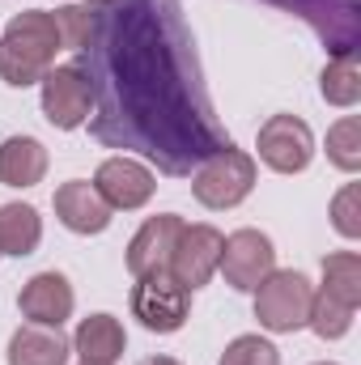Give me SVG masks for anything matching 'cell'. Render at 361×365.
I'll list each match as a JSON object with an SVG mask.
<instances>
[{
  "label": "cell",
  "instance_id": "1",
  "mask_svg": "<svg viewBox=\"0 0 361 365\" xmlns=\"http://www.w3.org/2000/svg\"><path fill=\"white\" fill-rule=\"evenodd\" d=\"M86 9L90 34L77 68L93 90V140L136 149L162 175H191L234 145L213 115L179 0H86Z\"/></svg>",
  "mask_w": 361,
  "mask_h": 365
},
{
  "label": "cell",
  "instance_id": "2",
  "mask_svg": "<svg viewBox=\"0 0 361 365\" xmlns=\"http://www.w3.org/2000/svg\"><path fill=\"white\" fill-rule=\"evenodd\" d=\"M60 51H64V38H60L56 13L21 9L9 17L0 34V81L13 90H30L47 77V68H56Z\"/></svg>",
  "mask_w": 361,
  "mask_h": 365
},
{
  "label": "cell",
  "instance_id": "3",
  "mask_svg": "<svg viewBox=\"0 0 361 365\" xmlns=\"http://www.w3.org/2000/svg\"><path fill=\"white\" fill-rule=\"evenodd\" d=\"M260 179V166L247 149L238 145H225L217 153H208L195 170H191V195L213 208V212H225V208H238Z\"/></svg>",
  "mask_w": 361,
  "mask_h": 365
},
{
  "label": "cell",
  "instance_id": "4",
  "mask_svg": "<svg viewBox=\"0 0 361 365\" xmlns=\"http://www.w3.org/2000/svg\"><path fill=\"white\" fill-rule=\"evenodd\" d=\"M310 302H315L310 276L293 272V268H272L268 280L255 289V319L272 336H293L306 327Z\"/></svg>",
  "mask_w": 361,
  "mask_h": 365
},
{
  "label": "cell",
  "instance_id": "5",
  "mask_svg": "<svg viewBox=\"0 0 361 365\" xmlns=\"http://www.w3.org/2000/svg\"><path fill=\"white\" fill-rule=\"evenodd\" d=\"M128 306H132V319H141L145 331L175 336L191 319V289H183L171 272H149V276H136Z\"/></svg>",
  "mask_w": 361,
  "mask_h": 365
},
{
  "label": "cell",
  "instance_id": "6",
  "mask_svg": "<svg viewBox=\"0 0 361 365\" xmlns=\"http://www.w3.org/2000/svg\"><path fill=\"white\" fill-rule=\"evenodd\" d=\"M39 106H43V119L60 132H77L86 128L93 110V90L86 81V73L77 64H56L47 68V77L39 81Z\"/></svg>",
  "mask_w": 361,
  "mask_h": 365
},
{
  "label": "cell",
  "instance_id": "7",
  "mask_svg": "<svg viewBox=\"0 0 361 365\" xmlns=\"http://www.w3.org/2000/svg\"><path fill=\"white\" fill-rule=\"evenodd\" d=\"M255 149H260V162L268 170H276V175H302L315 162V132L298 115H272V119L260 123Z\"/></svg>",
  "mask_w": 361,
  "mask_h": 365
},
{
  "label": "cell",
  "instance_id": "8",
  "mask_svg": "<svg viewBox=\"0 0 361 365\" xmlns=\"http://www.w3.org/2000/svg\"><path fill=\"white\" fill-rule=\"evenodd\" d=\"M276 268V247L264 230H234L225 242H221V264L217 272L225 276L230 289L238 293H255L268 272Z\"/></svg>",
  "mask_w": 361,
  "mask_h": 365
},
{
  "label": "cell",
  "instance_id": "9",
  "mask_svg": "<svg viewBox=\"0 0 361 365\" xmlns=\"http://www.w3.org/2000/svg\"><path fill=\"white\" fill-rule=\"evenodd\" d=\"M221 242L225 234L208 221H195V225H183L179 230V242L171 251V268L166 272L179 280L183 289H204L213 276H217V264H221Z\"/></svg>",
  "mask_w": 361,
  "mask_h": 365
},
{
  "label": "cell",
  "instance_id": "10",
  "mask_svg": "<svg viewBox=\"0 0 361 365\" xmlns=\"http://www.w3.org/2000/svg\"><path fill=\"white\" fill-rule=\"evenodd\" d=\"M93 191L106 200L111 212H136V208H145V204L153 200L158 175H153L145 162L119 153V158H106V162L93 170Z\"/></svg>",
  "mask_w": 361,
  "mask_h": 365
},
{
  "label": "cell",
  "instance_id": "11",
  "mask_svg": "<svg viewBox=\"0 0 361 365\" xmlns=\"http://www.w3.org/2000/svg\"><path fill=\"white\" fill-rule=\"evenodd\" d=\"M73 306H77V293L68 284L64 272H39L30 276L17 293V310L26 323H39V327H64L73 319Z\"/></svg>",
  "mask_w": 361,
  "mask_h": 365
},
{
  "label": "cell",
  "instance_id": "12",
  "mask_svg": "<svg viewBox=\"0 0 361 365\" xmlns=\"http://www.w3.org/2000/svg\"><path fill=\"white\" fill-rule=\"evenodd\" d=\"M179 230H183L179 212H158V217H149V221L132 234V242H128V255H123L128 272L132 276L166 272V268H171V251H175V242H179Z\"/></svg>",
  "mask_w": 361,
  "mask_h": 365
},
{
  "label": "cell",
  "instance_id": "13",
  "mask_svg": "<svg viewBox=\"0 0 361 365\" xmlns=\"http://www.w3.org/2000/svg\"><path fill=\"white\" fill-rule=\"evenodd\" d=\"M51 208H56L60 225H64L68 234H81V238L102 234V230L111 225V208H106V200H102V195L93 191V182H86V179L60 182L56 195H51Z\"/></svg>",
  "mask_w": 361,
  "mask_h": 365
},
{
  "label": "cell",
  "instance_id": "14",
  "mask_svg": "<svg viewBox=\"0 0 361 365\" xmlns=\"http://www.w3.org/2000/svg\"><path fill=\"white\" fill-rule=\"evenodd\" d=\"M73 357V340H64L60 327H39V323H21L9 336V365H68Z\"/></svg>",
  "mask_w": 361,
  "mask_h": 365
},
{
  "label": "cell",
  "instance_id": "15",
  "mask_svg": "<svg viewBox=\"0 0 361 365\" xmlns=\"http://www.w3.org/2000/svg\"><path fill=\"white\" fill-rule=\"evenodd\" d=\"M128 349V331L115 314H90L73 331V353L90 365H115Z\"/></svg>",
  "mask_w": 361,
  "mask_h": 365
},
{
  "label": "cell",
  "instance_id": "16",
  "mask_svg": "<svg viewBox=\"0 0 361 365\" xmlns=\"http://www.w3.org/2000/svg\"><path fill=\"white\" fill-rule=\"evenodd\" d=\"M47 179V149L34 136H9L0 140V182L4 187H39Z\"/></svg>",
  "mask_w": 361,
  "mask_h": 365
},
{
  "label": "cell",
  "instance_id": "17",
  "mask_svg": "<svg viewBox=\"0 0 361 365\" xmlns=\"http://www.w3.org/2000/svg\"><path fill=\"white\" fill-rule=\"evenodd\" d=\"M43 242V217L34 204H0V255H13V259H26L34 255Z\"/></svg>",
  "mask_w": 361,
  "mask_h": 365
},
{
  "label": "cell",
  "instance_id": "18",
  "mask_svg": "<svg viewBox=\"0 0 361 365\" xmlns=\"http://www.w3.org/2000/svg\"><path fill=\"white\" fill-rule=\"evenodd\" d=\"M323 293H332L345 306H361V255L357 251H336L323 259Z\"/></svg>",
  "mask_w": 361,
  "mask_h": 365
},
{
  "label": "cell",
  "instance_id": "19",
  "mask_svg": "<svg viewBox=\"0 0 361 365\" xmlns=\"http://www.w3.org/2000/svg\"><path fill=\"white\" fill-rule=\"evenodd\" d=\"M319 93H323V102H332V106H340V110L357 106L361 102L357 56H349V60H332V64L323 68V77H319Z\"/></svg>",
  "mask_w": 361,
  "mask_h": 365
},
{
  "label": "cell",
  "instance_id": "20",
  "mask_svg": "<svg viewBox=\"0 0 361 365\" xmlns=\"http://www.w3.org/2000/svg\"><path fill=\"white\" fill-rule=\"evenodd\" d=\"M353 306H345V302H336L332 293H323V289H315V302H310V319H306V327L319 336V340H345L349 336V327H353Z\"/></svg>",
  "mask_w": 361,
  "mask_h": 365
},
{
  "label": "cell",
  "instance_id": "21",
  "mask_svg": "<svg viewBox=\"0 0 361 365\" xmlns=\"http://www.w3.org/2000/svg\"><path fill=\"white\" fill-rule=\"evenodd\" d=\"M327 162L345 175L361 170V119L357 115H340L327 128Z\"/></svg>",
  "mask_w": 361,
  "mask_h": 365
},
{
  "label": "cell",
  "instance_id": "22",
  "mask_svg": "<svg viewBox=\"0 0 361 365\" xmlns=\"http://www.w3.org/2000/svg\"><path fill=\"white\" fill-rule=\"evenodd\" d=\"M217 365H280V353L264 336H238V340L225 344V353H221Z\"/></svg>",
  "mask_w": 361,
  "mask_h": 365
},
{
  "label": "cell",
  "instance_id": "23",
  "mask_svg": "<svg viewBox=\"0 0 361 365\" xmlns=\"http://www.w3.org/2000/svg\"><path fill=\"white\" fill-rule=\"evenodd\" d=\"M332 225L340 238H361V182H345L332 200Z\"/></svg>",
  "mask_w": 361,
  "mask_h": 365
},
{
  "label": "cell",
  "instance_id": "24",
  "mask_svg": "<svg viewBox=\"0 0 361 365\" xmlns=\"http://www.w3.org/2000/svg\"><path fill=\"white\" fill-rule=\"evenodd\" d=\"M56 26H60L64 47L77 51L86 43V34H90V9L86 4H64V9H56Z\"/></svg>",
  "mask_w": 361,
  "mask_h": 365
},
{
  "label": "cell",
  "instance_id": "25",
  "mask_svg": "<svg viewBox=\"0 0 361 365\" xmlns=\"http://www.w3.org/2000/svg\"><path fill=\"white\" fill-rule=\"evenodd\" d=\"M136 365H183L179 357H166V353H158V357H145V361H136Z\"/></svg>",
  "mask_w": 361,
  "mask_h": 365
},
{
  "label": "cell",
  "instance_id": "26",
  "mask_svg": "<svg viewBox=\"0 0 361 365\" xmlns=\"http://www.w3.org/2000/svg\"><path fill=\"white\" fill-rule=\"evenodd\" d=\"M315 365H336V361H315Z\"/></svg>",
  "mask_w": 361,
  "mask_h": 365
},
{
  "label": "cell",
  "instance_id": "27",
  "mask_svg": "<svg viewBox=\"0 0 361 365\" xmlns=\"http://www.w3.org/2000/svg\"><path fill=\"white\" fill-rule=\"evenodd\" d=\"M81 365H90V361H81Z\"/></svg>",
  "mask_w": 361,
  "mask_h": 365
}]
</instances>
